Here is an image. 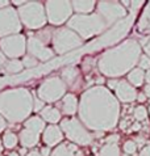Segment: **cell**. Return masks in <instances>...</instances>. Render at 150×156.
Segmentation results:
<instances>
[{
	"label": "cell",
	"mask_w": 150,
	"mask_h": 156,
	"mask_svg": "<svg viewBox=\"0 0 150 156\" xmlns=\"http://www.w3.org/2000/svg\"><path fill=\"white\" fill-rule=\"evenodd\" d=\"M150 28V3H148L146 8L144 9L142 15H141V19L138 21V29L142 32V30H148Z\"/></svg>",
	"instance_id": "cell-24"
},
{
	"label": "cell",
	"mask_w": 150,
	"mask_h": 156,
	"mask_svg": "<svg viewBox=\"0 0 150 156\" xmlns=\"http://www.w3.org/2000/svg\"><path fill=\"white\" fill-rule=\"evenodd\" d=\"M26 156H41V154L37 152V151H30V152L26 155Z\"/></svg>",
	"instance_id": "cell-44"
},
{
	"label": "cell",
	"mask_w": 150,
	"mask_h": 156,
	"mask_svg": "<svg viewBox=\"0 0 150 156\" xmlns=\"http://www.w3.org/2000/svg\"><path fill=\"white\" fill-rule=\"evenodd\" d=\"M117 83H118L117 80H109V81H108V85H109V88L114 89V88H116V85H117Z\"/></svg>",
	"instance_id": "cell-40"
},
{
	"label": "cell",
	"mask_w": 150,
	"mask_h": 156,
	"mask_svg": "<svg viewBox=\"0 0 150 156\" xmlns=\"http://www.w3.org/2000/svg\"><path fill=\"white\" fill-rule=\"evenodd\" d=\"M43 135H42V140L47 147H54L58 143L62 142L63 139V133L58 126L55 125H50V126L45 127L43 130Z\"/></svg>",
	"instance_id": "cell-15"
},
{
	"label": "cell",
	"mask_w": 150,
	"mask_h": 156,
	"mask_svg": "<svg viewBox=\"0 0 150 156\" xmlns=\"http://www.w3.org/2000/svg\"><path fill=\"white\" fill-rule=\"evenodd\" d=\"M99 156H120V148L117 144H105L100 148Z\"/></svg>",
	"instance_id": "cell-27"
},
{
	"label": "cell",
	"mask_w": 150,
	"mask_h": 156,
	"mask_svg": "<svg viewBox=\"0 0 150 156\" xmlns=\"http://www.w3.org/2000/svg\"><path fill=\"white\" fill-rule=\"evenodd\" d=\"M146 117H148V112L144 106L140 105L134 109V118L137 121H144V119H146Z\"/></svg>",
	"instance_id": "cell-28"
},
{
	"label": "cell",
	"mask_w": 150,
	"mask_h": 156,
	"mask_svg": "<svg viewBox=\"0 0 150 156\" xmlns=\"http://www.w3.org/2000/svg\"><path fill=\"white\" fill-rule=\"evenodd\" d=\"M114 93H116V97L120 100L121 102H132L137 98L136 89L125 80L118 81L116 88H114Z\"/></svg>",
	"instance_id": "cell-14"
},
{
	"label": "cell",
	"mask_w": 150,
	"mask_h": 156,
	"mask_svg": "<svg viewBox=\"0 0 150 156\" xmlns=\"http://www.w3.org/2000/svg\"><path fill=\"white\" fill-rule=\"evenodd\" d=\"M117 140H118V135H111L107 138V144H116Z\"/></svg>",
	"instance_id": "cell-33"
},
{
	"label": "cell",
	"mask_w": 150,
	"mask_h": 156,
	"mask_svg": "<svg viewBox=\"0 0 150 156\" xmlns=\"http://www.w3.org/2000/svg\"><path fill=\"white\" fill-rule=\"evenodd\" d=\"M141 127V125L140 123H136V125H133V127H132V130H138Z\"/></svg>",
	"instance_id": "cell-47"
},
{
	"label": "cell",
	"mask_w": 150,
	"mask_h": 156,
	"mask_svg": "<svg viewBox=\"0 0 150 156\" xmlns=\"http://www.w3.org/2000/svg\"><path fill=\"white\" fill-rule=\"evenodd\" d=\"M77 146L70 143H62L51 152V156H77Z\"/></svg>",
	"instance_id": "cell-20"
},
{
	"label": "cell",
	"mask_w": 150,
	"mask_h": 156,
	"mask_svg": "<svg viewBox=\"0 0 150 156\" xmlns=\"http://www.w3.org/2000/svg\"><path fill=\"white\" fill-rule=\"evenodd\" d=\"M6 71L8 73H19L23 71V68H24V64L21 60L19 59H11V60H8V62L6 63Z\"/></svg>",
	"instance_id": "cell-25"
},
{
	"label": "cell",
	"mask_w": 150,
	"mask_h": 156,
	"mask_svg": "<svg viewBox=\"0 0 150 156\" xmlns=\"http://www.w3.org/2000/svg\"><path fill=\"white\" fill-rule=\"evenodd\" d=\"M130 5H133V9H138L144 5V2H130Z\"/></svg>",
	"instance_id": "cell-37"
},
{
	"label": "cell",
	"mask_w": 150,
	"mask_h": 156,
	"mask_svg": "<svg viewBox=\"0 0 150 156\" xmlns=\"http://www.w3.org/2000/svg\"><path fill=\"white\" fill-rule=\"evenodd\" d=\"M6 63H7V57L4 55L3 51L0 50V67H2V66H6Z\"/></svg>",
	"instance_id": "cell-35"
},
{
	"label": "cell",
	"mask_w": 150,
	"mask_h": 156,
	"mask_svg": "<svg viewBox=\"0 0 150 156\" xmlns=\"http://www.w3.org/2000/svg\"><path fill=\"white\" fill-rule=\"evenodd\" d=\"M61 130L67 136V139H70L75 144L87 146L91 144L92 142V135L88 133L84 125L77 118L63 119L61 122Z\"/></svg>",
	"instance_id": "cell-7"
},
{
	"label": "cell",
	"mask_w": 150,
	"mask_h": 156,
	"mask_svg": "<svg viewBox=\"0 0 150 156\" xmlns=\"http://www.w3.org/2000/svg\"><path fill=\"white\" fill-rule=\"evenodd\" d=\"M145 80H146L148 81V83L150 84V70L146 72V75H145Z\"/></svg>",
	"instance_id": "cell-46"
},
{
	"label": "cell",
	"mask_w": 150,
	"mask_h": 156,
	"mask_svg": "<svg viewBox=\"0 0 150 156\" xmlns=\"http://www.w3.org/2000/svg\"><path fill=\"white\" fill-rule=\"evenodd\" d=\"M17 12H19L20 21L28 29L32 30L41 29L42 27H45L47 21L45 7L39 2H26L17 9Z\"/></svg>",
	"instance_id": "cell-5"
},
{
	"label": "cell",
	"mask_w": 150,
	"mask_h": 156,
	"mask_svg": "<svg viewBox=\"0 0 150 156\" xmlns=\"http://www.w3.org/2000/svg\"><path fill=\"white\" fill-rule=\"evenodd\" d=\"M118 101L107 88L94 87L82 94L79 118L87 129L99 133L112 130L118 122Z\"/></svg>",
	"instance_id": "cell-1"
},
{
	"label": "cell",
	"mask_w": 150,
	"mask_h": 156,
	"mask_svg": "<svg viewBox=\"0 0 150 156\" xmlns=\"http://www.w3.org/2000/svg\"><path fill=\"white\" fill-rule=\"evenodd\" d=\"M24 126H25V129H29L37 134H41V133H43V130H45V122H43V119H41L39 117H30V118L25 121Z\"/></svg>",
	"instance_id": "cell-21"
},
{
	"label": "cell",
	"mask_w": 150,
	"mask_h": 156,
	"mask_svg": "<svg viewBox=\"0 0 150 156\" xmlns=\"http://www.w3.org/2000/svg\"><path fill=\"white\" fill-rule=\"evenodd\" d=\"M0 50L8 58L19 59L26 51V38L20 33L4 37L0 40Z\"/></svg>",
	"instance_id": "cell-11"
},
{
	"label": "cell",
	"mask_w": 150,
	"mask_h": 156,
	"mask_svg": "<svg viewBox=\"0 0 150 156\" xmlns=\"http://www.w3.org/2000/svg\"><path fill=\"white\" fill-rule=\"evenodd\" d=\"M138 66L140 70H150V58L148 55H141V58L138 60Z\"/></svg>",
	"instance_id": "cell-30"
},
{
	"label": "cell",
	"mask_w": 150,
	"mask_h": 156,
	"mask_svg": "<svg viewBox=\"0 0 150 156\" xmlns=\"http://www.w3.org/2000/svg\"><path fill=\"white\" fill-rule=\"evenodd\" d=\"M58 106L61 112L63 114H67V115H73L77 113L78 110V98L75 97V94H65L63 98L61 100V102H58Z\"/></svg>",
	"instance_id": "cell-16"
},
{
	"label": "cell",
	"mask_w": 150,
	"mask_h": 156,
	"mask_svg": "<svg viewBox=\"0 0 150 156\" xmlns=\"http://www.w3.org/2000/svg\"><path fill=\"white\" fill-rule=\"evenodd\" d=\"M26 50L29 51V55L36 58L38 62H46L54 57V51L49 46H46L43 42H41L37 37H30L26 41Z\"/></svg>",
	"instance_id": "cell-13"
},
{
	"label": "cell",
	"mask_w": 150,
	"mask_h": 156,
	"mask_svg": "<svg viewBox=\"0 0 150 156\" xmlns=\"http://www.w3.org/2000/svg\"><path fill=\"white\" fill-rule=\"evenodd\" d=\"M19 140L21 143V146L24 148H30V147H34L36 144H38L39 142V134L32 131L29 129H24L20 131V136Z\"/></svg>",
	"instance_id": "cell-17"
},
{
	"label": "cell",
	"mask_w": 150,
	"mask_h": 156,
	"mask_svg": "<svg viewBox=\"0 0 150 156\" xmlns=\"http://www.w3.org/2000/svg\"><path fill=\"white\" fill-rule=\"evenodd\" d=\"M145 80V73L140 68H133L129 73H128V81H130L132 85L140 87Z\"/></svg>",
	"instance_id": "cell-23"
},
{
	"label": "cell",
	"mask_w": 150,
	"mask_h": 156,
	"mask_svg": "<svg viewBox=\"0 0 150 156\" xmlns=\"http://www.w3.org/2000/svg\"><path fill=\"white\" fill-rule=\"evenodd\" d=\"M136 148H137V146H136V143L133 140H126L124 143V151L125 154H134L136 152Z\"/></svg>",
	"instance_id": "cell-31"
},
{
	"label": "cell",
	"mask_w": 150,
	"mask_h": 156,
	"mask_svg": "<svg viewBox=\"0 0 150 156\" xmlns=\"http://www.w3.org/2000/svg\"><path fill=\"white\" fill-rule=\"evenodd\" d=\"M34 100L25 88L8 89L0 93V115L11 123H17L29 118Z\"/></svg>",
	"instance_id": "cell-3"
},
{
	"label": "cell",
	"mask_w": 150,
	"mask_h": 156,
	"mask_svg": "<svg viewBox=\"0 0 150 156\" xmlns=\"http://www.w3.org/2000/svg\"><path fill=\"white\" fill-rule=\"evenodd\" d=\"M145 51H146V55L150 58V40H149V42L146 43V46H145Z\"/></svg>",
	"instance_id": "cell-43"
},
{
	"label": "cell",
	"mask_w": 150,
	"mask_h": 156,
	"mask_svg": "<svg viewBox=\"0 0 150 156\" xmlns=\"http://www.w3.org/2000/svg\"><path fill=\"white\" fill-rule=\"evenodd\" d=\"M137 100L140 102H144L145 100H146V96H145V93H140V94H137Z\"/></svg>",
	"instance_id": "cell-41"
},
{
	"label": "cell",
	"mask_w": 150,
	"mask_h": 156,
	"mask_svg": "<svg viewBox=\"0 0 150 156\" xmlns=\"http://www.w3.org/2000/svg\"><path fill=\"white\" fill-rule=\"evenodd\" d=\"M26 2H17V0H16V2H12V4H15V5H17V7H21V5H24V4H25Z\"/></svg>",
	"instance_id": "cell-45"
},
{
	"label": "cell",
	"mask_w": 150,
	"mask_h": 156,
	"mask_svg": "<svg viewBox=\"0 0 150 156\" xmlns=\"http://www.w3.org/2000/svg\"><path fill=\"white\" fill-rule=\"evenodd\" d=\"M146 32H149V33H150V28H149V29H148V30H146Z\"/></svg>",
	"instance_id": "cell-51"
},
{
	"label": "cell",
	"mask_w": 150,
	"mask_h": 156,
	"mask_svg": "<svg viewBox=\"0 0 150 156\" xmlns=\"http://www.w3.org/2000/svg\"><path fill=\"white\" fill-rule=\"evenodd\" d=\"M45 11L47 21L51 25H62L71 19L73 5L71 2H46Z\"/></svg>",
	"instance_id": "cell-9"
},
{
	"label": "cell",
	"mask_w": 150,
	"mask_h": 156,
	"mask_svg": "<svg viewBox=\"0 0 150 156\" xmlns=\"http://www.w3.org/2000/svg\"><path fill=\"white\" fill-rule=\"evenodd\" d=\"M41 156H49V155H51V152H50V148L49 147H43V148H41Z\"/></svg>",
	"instance_id": "cell-36"
},
{
	"label": "cell",
	"mask_w": 150,
	"mask_h": 156,
	"mask_svg": "<svg viewBox=\"0 0 150 156\" xmlns=\"http://www.w3.org/2000/svg\"><path fill=\"white\" fill-rule=\"evenodd\" d=\"M9 156H20V155L16 154V152H12V154H9Z\"/></svg>",
	"instance_id": "cell-48"
},
{
	"label": "cell",
	"mask_w": 150,
	"mask_h": 156,
	"mask_svg": "<svg viewBox=\"0 0 150 156\" xmlns=\"http://www.w3.org/2000/svg\"><path fill=\"white\" fill-rule=\"evenodd\" d=\"M78 75H79L78 68H75L73 66L65 67L63 70L61 71V79H62L65 84H69V85H73V83L77 80Z\"/></svg>",
	"instance_id": "cell-22"
},
{
	"label": "cell",
	"mask_w": 150,
	"mask_h": 156,
	"mask_svg": "<svg viewBox=\"0 0 150 156\" xmlns=\"http://www.w3.org/2000/svg\"><path fill=\"white\" fill-rule=\"evenodd\" d=\"M53 50L57 54H66L83 45V40L69 28H59L53 32Z\"/></svg>",
	"instance_id": "cell-6"
},
{
	"label": "cell",
	"mask_w": 150,
	"mask_h": 156,
	"mask_svg": "<svg viewBox=\"0 0 150 156\" xmlns=\"http://www.w3.org/2000/svg\"><path fill=\"white\" fill-rule=\"evenodd\" d=\"M21 62H23L24 67H26V68H32V67H36L37 64H38V60H37L36 58H33L32 55H25V57H24V59L21 60Z\"/></svg>",
	"instance_id": "cell-29"
},
{
	"label": "cell",
	"mask_w": 150,
	"mask_h": 156,
	"mask_svg": "<svg viewBox=\"0 0 150 156\" xmlns=\"http://www.w3.org/2000/svg\"><path fill=\"white\" fill-rule=\"evenodd\" d=\"M41 117L43 121L49 122L51 125H54L57 122H59L61 119V112L57 109V108H53V106H46L41 110Z\"/></svg>",
	"instance_id": "cell-19"
},
{
	"label": "cell",
	"mask_w": 150,
	"mask_h": 156,
	"mask_svg": "<svg viewBox=\"0 0 150 156\" xmlns=\"http://www.w3.org/2000/svg\"><path fill=\"white\" fill-rule=\"evenodd\" d=\"M77 156H83V154H82V152H79V151H78V152H77Z\"/></svg>",
	"instance_id": "cell-49"
},
{
	"label": "cell",
	"mask_w": 150,
	"mask_h": 156,
	"mask_svg": "<svg viewBox=\"0 0 150 156\" xmlns=\"http://www.w3.org/2000/svg\"><path fill=\"white\" fill-rule=\"evenodd\" d=\"M6 126H7V122H6V119H4L3 117L0 115V133H2L3 130L6 129Z\"/></svg>",
	"instance_id": "cell-39"
},
{
	"label": "cell",
	"mask_w": 150,
	"mask_h": 156,
	"mask_svg": "<svg viewBox=\"0 0 150 156\" xmlns=\"http://www.w3.org/2000/svg\"><path fill=\"white\" fill-rule=\"evenodd\" d=\"M2 150H3V147H2V146H0V152H2Z\"/></svg>",
	"instance_id": "cell-50"
},
{
	"label": "cell",
	"mask_w": 150,
	"mask_h": 156,
	"mask_svg": "<svg viewBox=\"0 0 150 156\" xmlns=\"http://www.w3.org/2000/svg\"><path fill=\"white\" fill-rule=\"evenodd\" d=\"M140 156H150V144H149V146H146L145 148L141 150Z\"/></svg>",
	"instance_id": "cell-34"
},
{
	"label": "cell",
	"mask_w": 150,
	"mask_h": 156,
	"mask_svg": "<svg viewBox=\"0 0 150 156\" xmlns=\"http://www.w3.org/2000/svg\"><path fill=\"white\" fill-rule=\"evenodd\" d=\"M96 5H98V15L107 25L118 23L126 17V9L118 2H99Z\"/></svg>",
	"instance_id": "cell-12"
},
{
	"label": "cell",
	"mask_w": 150,
	"mask_h": 156,
	"mask_svg": "<svg viewBox=\"0 0 150 156\" xmlns=\"http://www.w3.org/2000/svg\"><path fill=\"white\" fill-rule=\"evenodd\" d=\"M69 29L75 32L82 40H88L103 33L108 25L98 13L92 15H75L67 21Z\"/></svg>",
	"instance_id": "cell-4"
},
{
	"label": "cell",
	"mask_w": 150,
	"mask_h": 156,
	"mask_svg": "<svg viewBox=\"0 0 150 156\" xmlns=\"http://www.w3.org/2000/svg\"><path fill=\"white\" fill-rule=\"evenodd\" d=\"M43 101H41V100H34V102H33V110H36V112H39V110H42L43 109Z\"/></svg>",
	"instance_id": "cell-32"
},
{
	"label": "cell",
	"mask_w": 150,
	"mask_h": 156,
	"mask_svg": "<svg viewBox=\"0 0 150 156\" xmlns=\"http://www.w3.org/2000/svg\"><path fill=\"white\" fill-rule=\"evenodd\" d=\"M21 30V21L19 12L11 5L0 11V37L19 34Z\"/></svg>",
	"instance_id": "cell-10"
},
{
	"label": "cell",
	"mask_w": 150,
	"mask_h": 156,
	"mask_svg": "<svg viewBox=\"0 0 150 156\" xmlns=\"http://www.w3.org/2000/svg\"><path fill=\"white\" fill-rule=\"evenodd\" d=\"M144 92H145V96L150 97V84H148L146 87H145V90H144Z\"/></svg>",
	"instance_id": "cell-42"
},
{
	"label": "cell",
	"mask_w": 150,
	"mask_h": 156,
	"mask_svg": "<svg viewBox=\"0 0 150 156\" xmlns=\"http://www.w3.org/2000/svg\"><path fill=\"white\" fill-rule=\"evenodd\" d=\"M66 93V84L61 77H49L43 80L37 89V96L43 102H55L63 98Z\"/></svg>",
	"instance_id": "cell-8"
},
{
	"label": "cell",
	"mask_w": 150,
	"mask_h": 156,
	"mask_svg": "<svg viewBox=\"0 0 150 156\" xmlns=\"http://www.w3.org/2000/svg\"><path fill=\"white\" fill-rule=\"evenodd\" d=\"M141 58V45L136 40H126L107 50L99 59V70L109 77H117L130 71Z\"/></svg>",
	"instance_id": "cell-2"
},
{
	"label": "cell",
	"mask_w": 150,
	"mask_h": 156,
	"mask_svg": "<svg viewBox=\"0 0 150 156\" xmlns=\"http://www.w3.org/2000/svg\"><path fill=\"white\" fill-rule=\"evenodd\" d=\"M149 112H150V106H149Z\"/></svg>",
	"instance_id": "cell-52"
},
{
	"label": "cell",
	"mask_w": 150,
	"mask_h": 156,
	"mask_svg": "<svg viewBox=\"0 0 150 156\" xmlns=\"http://www.w3.org/2000/svg\"><path fill=\"white\" fill-rule=\"evenodd\" d=\"M73 5V11H75L78 15H90L94 8L96 7V2H92V0H75L71 2Z\"/></svg>",
	"instance_id": "cell-18"
},
{
	"label": "cell",
	"mask_w": 150,
	"mask_h": 156,
	"mask_svg": "<svg viewBox=\"0 0 150 156\" xmlns=\"http://www.w3.org/2000/svg\"><path fill=\"white\" fill-rule=\"evenodd\" d=\"M17 143H19V136H17L15 133L8 131V133L4 134V136H3V144H4L6 148H8V150L15 148V147L17 146Z\"/></svg>",
	"instance_id": "cell-26"
},
{
	"label": "cell",
	"mask_w": 150,
	"mask_h": 156,
	"mask_svg": "<svg viewBox=\"0 0 150 156\" xmlns=\"http://www.w3.org/2000/svg\"><path fill=\"white\" fill-rule=\"evenodd\" d=\"M9 2H7V0H0V11L4 9V8H7V7H9Z\"/></svg>",
	"instance_id": "cell-38"
}]
</instances>
